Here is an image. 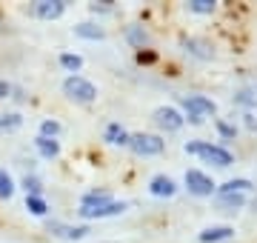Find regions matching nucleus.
<instances>
[{"label":"nucleus","mask_w":257,"mask_h":243,"mask_svg":"<svg viewBox=\"0 0 257 243\" xmlns=\"http://www.w3.org/2000/svg\"><path fill=\"white\" fill-rule=\"evenodd\" d=\"M183 149H186V155H197L206 163H214L220 169H229L234 163V155L226 146H217V143H209V141H189Z\"/></svg>","instance_id":"nucleus-1"},{"label":"nucleus","mask_w":257,"mask_h":243,"mask_svg":"<svg viewBox=\"0 0 257 243\" xmlns=\"http://www.w3.org/2000/svg\"><path fill=\"white\" fill-rule=\"evenodd\" d=\"M180 103H183V109H186L183 120H192L194 126H200L209 114L211 117L217 114V103L211 100V97H206V94H183Z\"/></svg>","instance_id":"nucleus-2"},{"label":"nucleus","mask_w":257,"mask_h":243,"mask_svg":"<svg viewBox=\"0 0 257 243\" xmlns=\"http://www.w3.org/2000/svg\"><path fill=\"white\" fill-rule=\"evenodd\" d=\"M63 94L69 97V100L86 106V103L97 100V86H94L92 80H86L83 75H69L63 80Z\"/></svg>","instance_id":"nucleus-3"},{"label":"nucleus","mask_w":257,"mask_h":243,"mask_svg":"<svg viewBox=\"0 0 257 243\" xmlns=\"http://www.w3.org/2000/svg\"><path fill=\"white\" fill-rule=\"evenodd\" d=\"M128 149L140 155V158H155V155H163L166 141L160 135H149V132H138V135H128Z\"/></svg>","instance_id":"nucleus-4"},{"label":"nucleus","mask_w":257,"mask_h":243,"mask_svg":"<svg viewBox=\"0 0 257 243\" xmlns=\"http://www.w3.org/2000/svg\"><path fill=\"white\" fill-rule=\"evenodd\" d=\"M183 183H186V189H189V195H194V197H211L214 189H217V183H214L206 172H200V169H186Z\"/></svg>","instance_id":"nucleus-5"},{"label":"nucleus","mask_w":257,"mask_h":243,"mask_svg":"<svg viewBox=\"0 0 257 243\" xmlns=\"http://www.w3.org/2000/svg\"><path fill=\"white\" fill-rule=\"evenodd\" d=\"M128 209L126 200H109V203H100V206H80L77 215L83 220H100V217H114V215H123Z\"/></svg>","instance_id":"nucleus-6"},{"label":"nucleus","mask_w":257,"mask_h":243,"mask_svg":"<svg viewBox=\"0 0 257 243\" xmlns=\"http://www.w3.org/2000/svg\"><path fill=\"white\" fill-rule=\"evenodd\" d=\"M152 120H155L157 129H163L166 135H175V132L183 129V114L177 112L175 106H157L155 114H152Z\"/></svg>","instance_id":"nucleus-7"},{"label":"nucleus","mask_w":257,"mask_h":243,"mask_svg":"<svg viewBox=\"0 0 257 243\" xmlns=\"http://www.w3.org/2000/svg\"><path fill=\"white\" fill-rule=\"evenodd\" d=\"M66 12V0H35L29 6V15L37 20H57Z\"/></svg>","instance_id":"nucleus-8"},{"label":"nucleus","mask_w":257,"mask_h":243,"mask_svg":"<svg viewBox=\"0 0 257 243\" xmlns=\"http://www.w3.org/2000/svg\"><path fill=\"white\" fill-rule=\"evenodd\" d=\"M49 234H55L60 240H80V237L89 234V226H69V223H60V220H52Z\"/></svg>","instance_id":"nucleus-9"},{"label":"nucleus","mask_w":257,"mask_h":243,"mask_svg":"<svg viewBox=\"0 0 257 243\" xmlns=\"http://www.w3.org/2000/svg\"><path fill=\"white\" fill-rule=\"evenodd\" d=\"M243 206H246V195H240V192L214 195V209H217V212H229V215H234V212H240Z\"/></svg>","instance_id":"nucleus-10"},{"label":"nucleus","mask_w":257,"mask_h":243,"mask_svg":"<svg viewBox=\"0 0 257 243\" xmlns=\"http://www.w3.org/2000/svg\"><path fill=\"white\" fill-rule=\"evenodd\" d=\"M149 192L155 197H175L177 183H175V178H169V175H155V178L149 180Z\"/></svg>","instance_id":"nucleus-11"},{"label":"nucleus","mask_w":257,"mask_h":243,"mask_svg":"<svg viewBox=\"0 0 257 243\" xmlns=\"http://www.w3.org/2000/svg\"><path fill=\"white\" fill-rule=\"evenodd\" d=\"M231 237H234V229L231 226H206L197 234L200 243H223V240H231Z\"/></svg>","instance_id":"nucleus-12"},{"label":"nucleus","mask_w":257,"mask_h":243,"mask_svg":"<svg viewBox=\"0 0 257 243\" xmlns=\"http://www.w3.org/2000/svg\"><path fill=\"white\" fill-rule=\"evenodd\" d=\"M183 49L189 52V55H194L197 60H211V57H214L211 43H206V40H200V38H186L183 40Z\"/></svg>","instance_id":"nucleus-13"},{"label":"nucleus","mask_w":257,"mask_h":243,"mask_svg":"<svg viewBox=\"0 0 257 243\" xmlns=\"http://www.w3.org/2000/svg\"><path fill=\"white\" fill-rule=\"evenodd\" d=\"M74 35L83 38V40H103L106 38V29L97 26V23H92V20H83V23L74 26Z\"/></svg>","instance_id":"nucleus-14"},{"label":"nucleus","mask_w":257,"mask_h":243,"mask_svg":"<svg viewBox=\"0 0 257 243\" xmlns=\"http://www.w3.org/2000/svg\"><path fill=\"white\" fill-rule=\"evenodd\" d=\"M103 141L111 143V146H126L128 143V132L120 126V123H106L103 129Z\"/></svg>","instance_id":"nucleus-15"},{"label":"nucleus","mask_w":257,"mask_h":243,"mask_svg":"<svg viewBox=\"0 0 257 243\" xmlns=\"http://www.w3.org/2000/svg\"><path fill=\"white\" fill-rule=\"evenodd\" d=\"M35 149L40 152V158L55 160L57 155H60V141H52V138H43V135H37V138H35Z\"/></svg>","instance_id":"nucleus-16"},{"label":"nucleus","mask_w":257,"mask_h":243,"mask_svg":"<svg viewBox=\"0 0 257 243\" xmlns=\"http://www.w3.org/2000/svg\"><path fill=\"white\" fill-rule=\"evenodd\" d=\"M229 192H240V195H246V192H251V180H248V178H234V180H226L223 186L214 189V195H229Z\"/></svg>","instance_id":"nucleus-17"},{"label":"nucleus","mask_w":257,"mask_h":243,"mask_svg":"<svg viewBox=\"0 0 257 243\" xmlns=\"http://www.w3.org/2000/svg\"><path fill=\"white\" fill-rule=\"evenodd\" d=\"M126 40L132 43V46L143 49V46H149V43H152V35H149L143 26H138V23H135V26H128V29H126Z\"/></svg>","instance_id":"nucleus-18"},{"label":"nucleus","mask_w":257,"mask_h":243,"mask_svg":"<svg viewBox=\"0 0 257 243\" xmlns=\"http://www.w3.org/2000/svg\"><path fill=\"white\" fill-rule=\"evenodd\" d=\"M109 200H114L109 189H92V192H86L80 197V206H100V203H109Z\"/></svg>","instance_id":"nucleus-19"},{"label":"nucleus","mask_w":257,"mask_h":243,"mask_svg":"<svg viewBox=\"0 0 257 243\" xmlns=\"http://www.w3.org/2000/svg\"><path fill=\"white\" fill-rule=\"evenodd\" d=\"M40 135L57 141V138L63 135V126H60V120H55V117H43V120H40Z\"/></svg>","instance_id":"nucleus-20"},{"label":"nucleus","mask_w":257,"mask_h":243,"mask_svg":"<svg viewBox=\"0 0 257 243\" xmlns=\"http://www.w3.org/2000/svg\"><path fill=\"white\" fill-rule=\"evenodd\" d=\"M26 209L35 217H46L49 215V203L43 200V197H37V195H26Z\"/></svg>","instance_id":"nucleus-21"},{"label":"nucleus","mask_w":257,"mask_h":243,"mask_svg":"<svg viewBox=\"0 0 257 243\" xmlns=\"http://www.w3.org/2000/svg\"><path fill=\"white\" fill-rule=\"evenodd\" d=\"M15 189H18L15 178H12L6 169H0V200H9V197L15 195Z\"/></svg>","instance_id":"nucleus-22"},{"label":"nucleus","mask_w":257,"mask_h":243,"mask_svg":"<svg viewBox=\"0 0 257 243\" xmlns=\"http://www.w3.org/2000/svg\"><path fill=\"white\" fill-rule=\"evenodd\" d=\"M60 66H63L66 72L77 75V72L83 69V57H80V55H74V52H63V55H60Z\"/></svg>","instance_id":"nucleus-23"},{"label":"nucleus","mask_w":257,"mask_h":243,"mask_svg":"<svg viewBox=\"0 0 257 243\" xmlns=\"http://www.w3.org/2000/svg\"><path fill=\"white\" fill-rule=\"evenodd\" d=\"M186 9L194 12V15H211V12L217 9V0H189Z\"/></svg>","instance_id":"nucleus-24"},{"label":"nucleus","mask_w":257,"mask_h":243,"mask_svg":"<svg viewBox=\"0 0 257 243\" xmlns=\"http://www.w3.org/2000/svg\"><path fill=\"white\" fill-rule=\"evenodd\" d=\"M23 126V117L18 112H3L0 114V132H15Z\"/></svg>","instance_id":"nucleus-25"},{"label":"nucleus","mask_w":257,"mask_h":243,"mask_svg":"<svg viewBox=\"0 0 257 243\" xmlns=\"http://www.w3.org/2000/svg\"><path fill=\"white\" fill-rule=\"evenodd\" d=\"M20 186L26 189V195H37V197H40V192H43L40 180H37V178H29V175H26L23 180H20Z\"/></svg>","instance_id":"nucleus-26"},{"label":"nucleus","mask_w":257,"mask_h":243,"mask_svg":"<svg viewBox=\"0 0 257 243\" xmlns=\"http://www.w3.org/2000/svg\"><path fill=\"white\" fill-rule=\"evenodd\" d=\"M214 126H217V132H220V135L226 138V141H234V135H237V129H234L231 123H226V120H220V117H217V120H214Z\"/></svg>","instance_id":"nucleus-27"},{"label":"nucleus","mask_w":257,"mask_h":243,"mask_svg":"<svg viewBox=\"0 0 257 243\" xmlns=\"http://www.w3.org/2000/svg\"><path fill=\"white\" fill-rule=\"evenodd\" d=\"M89 9H92L94 15H106V12H111L114 6H111V0H94V3H89Z\"/></svg>","instance_id":"nucleus-28"},{"label":"nucleus","mask_w":257,"mask_h":243,"mask_svg":"<svg viewBox=\"0 0 257 243\" xmlns=\"http://www.w3.org/2000/svg\"><path fill=\"white\" fill-rule=\"evenodd\" d=\"M234 103H243V106H257V94L248 92V89H243V92L234 97Z\"/></svg>","instance_id":"nucleus-29"},{"label":"nucleus","mask_w":257,"mask_h":243,"mask_svg":"<svg viewBox=\"0 0 257 243\" xmlns=\"http://www.w3.org/2000/svg\"><path fill=\"white\" fill-rule=\"evenodd\" d=\"M12 92H15V86H12L9 80H0V100H6V97H12Z\"/></svg>","instance_id":"nucleus-30"}]
</instances>
